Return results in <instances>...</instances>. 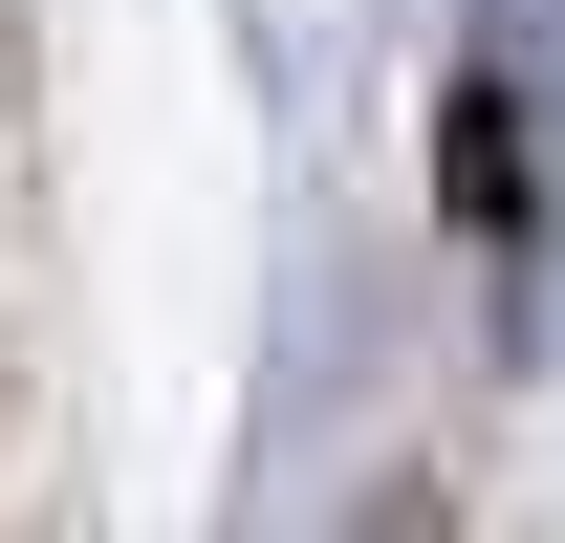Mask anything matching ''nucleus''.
Here are the masks:
<instances>
[{
  "label": "nucleus",
  "instance_id": "nucleus-2",
  "mask_svg": "<svg viewBox=\"0 0 565 543\" xmlns=\"http://www.w3.org/2000/svg\"><path fill=\"white\" fill-rule=\"evenodd\" d=\"M370 543H435V500H392V522H370Z\"/></svg>",
  "mask_w": 565,
  "mask_h": 543
},
{
  "label": "nucleus",
  "instance_id": "nucleus-1",
  "mask_svg": "<svg viewBox=\"0 0 565 543\" xmlns=\"http://www.w3.org/2000/svg\"><path fill=\"white\" fill-rule=\"evenodd\" d=\"M457 217L500 283H544L565 239V0H479V66H457Z\"/></svg>",
  "mask_w": 565,
  "mask_h": 543
}]
</instances>
